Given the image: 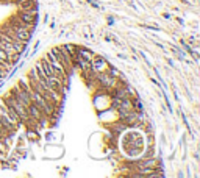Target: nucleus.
Wrapping results in <instances>:
<instances>
[{"label": "nucleus", "mask_w": 200, "mask_h": 178, "mask_svg": "<svg viewBox=\"0 0 200 178\" xmlns=\"http://www.w3.org/2000/svg\"><path fill=\"white\" fill-rule=\"evenodd\" d=\"M125 136L122 137V145H124L127 155L130 156H138V155H142V152L146 150V144L142 141V136L139 131H124Z\"/></svg>", "instance_id": "1"}, {"label": "nucleus", "mask_w": 200, "mask_h": 178, "mask_svg": "<svg viewBox=\"0 0 200 178\" xmlns=\"http://www.w3.org/2000/svg\"><path fill=\"white\" fill-rule=\"evenodd\" d=\"M2 98H3V102L7 103L8 106H11V108H13V109L16 111V113H17V116H19V117H20V120H22V125H27V127H28L31 120H30L28 109H27V106H25V105H22V103H20L19 100L16 98V97H14V96H13V94H11L9 91H8L7 94H3V96H2Z\"/></svg>", "instance_id": "2"}, {"label": "nucleus", "mask_w": 200, "mask_h": 178, "mask_svg": "<svg viewBox=\"0 0 200 178\" xmlns=\"http://www.w3.org/2000/svg\"><path fill=\"white\" fill-rule=\"evenodd\" d=\"M50 52L55 55V58H57L66 69H67L69 72H72V69H74V59H72V56L69 55V52L66 50L64 46L52 47V48H50Z\"/></svg>", "instance_id": "3"}, {"label": "nucleus", "mask_w": 200, "mask_h": 178, "mask_svg": "<svg viewBox=\"0 0 200 178\" xmlns=\"http://www.w3.org/2000/svg\"><path fill=\"white\" fill-rule=\"evenodd\" d=\"M108 66V61L102 58L100 55H94V56L91 58V67H89V72L92 75L99 74V72H103L105 69H107Z\"/></svg>", "instance_id": "4"}, {"label": "nucleus", "mask_w": 200, "mask_h": 178, "mask_svg": "<svg viewBox=\"0 0 200 178\" xmlns=\"http://www.w3.org/2000/svg\"><path fill=\"white\" fill-rule=\"evenodd\" d=\"M9 92L13 94V96L19 100V102L22 103V105H25V106H28V105L31 103V98H30V94L25 91V89H22V88H19L17 85H14L13 88L9 89Z\"/></svg>", "instance_id": "5"}, {"label": "nucleus", "mask_w": 200, "mask_h": 178, "mask_svg": "<svg viewBox=\"0 0 200 178\" xmlns=\"http://www.w3.org/2000/svg\"><path fill=\"white\" fill-rule=\"evenodd\" d=\"M16 5H17V9H35L39 7V2L38 0H24V2H19Z\"/></svg>", "instance_id": "6"}, {"label": "nucleus", "mask_w": 200, "mask_h": 178, "mask_svg": "<svg viewBox=\"0 0 200 178\" xmlns=\"http://www.w3.org/2000/svg\"><path fill=\"white\" fill-rule=\"evenodd\" d=\"M64 47H66V50L69 52V55L72 56V59H74V55H75V48H77V46H74V44H64Z\"/></svg>", "instance_id": "7"}, {"label": "nucleus", "mask_w": 200, "mask_h": 178, "mask_svg": "<svg viewBox=\"0 0 200 178\" xmlns=\"http://www.w3.org/2000/svg\"><path fill=\"white\" fill-rule=\"evenodd\" d=\"M142 27H144V28H149V30H157V31L161 30L158 25H153V24H142Z\"/></svg>", "instance_id": "8"}, {"label": "nucleus", "mask_w": 200, "mask_h": 178, "mask_svg": "<svg viewBox=\"0 0 200 178\" xmlns=\"http://www.w3.org/2000/svg\"><path fill=\"white\" fill-rule=\"evenodd\" d=\"M19 2H24V0H13L11 3H19Z\"/></svg>", "instance_id": "9"}]
</instances>
